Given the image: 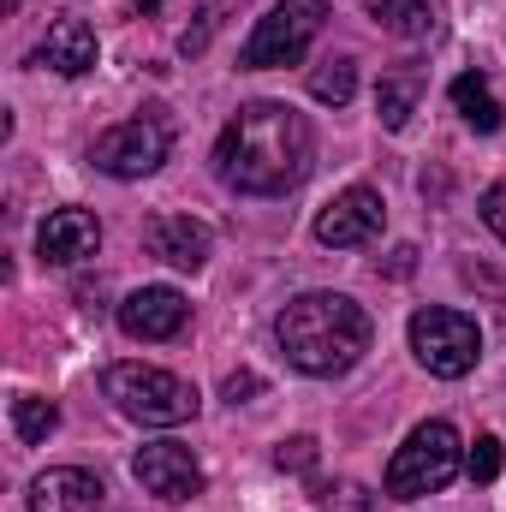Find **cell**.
Wrapping results in <instances>:
<instances>
[{
	"label": "cell",
	"instance_id": "cell-1",
	"mask_svg": "<svg viewBox=\"0 0 506 512\" xmlns=\"http://www.w3.org/2000/svg\"><path fill=\"white\" fill-rule=\"evenodd\" d=\"M310 161H316V131L286 102H251L215 137V173L245 197H286L292 185H304Z\"/></svg>",
	"mask_w": 506,
	"mask_h": 512
},
{
	"label": "cell",
	"instance_id": "cell-2",
	"mask_svg": "<svg viewBox=\"0 0 506 512\" xmlns=\"http://www.w3.org/2000/svg\"><path fill=\"white\" fill-rule=\"evenodd\" d=\"M274 340H280V358L292 370H304V376H346L370 352L376 322L346 292H298L274 316Z\"/></svg>",
	"mask_w": 506,
	"mask_h": 512
},
{
	"label": "cell",
	"instance_id": "cell-3",
	"mask_svg": "<svg viewBox=\"0 0 506 512\" xmlns=\"http://www.w3.org/2000/svg\"><path fill=\"white\" fill-rule=\"evenodd\" d=\"M465 471V441L447 417H429L405 435V447L387 459V495L393 501H423V495H441L453 477Z\"/></svg>",
	"mask_w": 506,
	"mask_h": 512
},
{
	"label": "cell",
	"instance_id": "cell-4",
	"mask_svg": "<svg viewBox=\"0 0 506 512\" xmlns=\"http://www.w3.org/2000/svg\"><path fill=\"white\" fill-rule=\"evenodd\" d=\"M108 399L126 411L131 423H143V429H173V423H191L197 417V387L185 382V376H173V370H155V364H114L108 376Z\"/></svg>",
	"mask_w": 506,
	"mask_h": 512
},
{
	"label": "cell",
	"instance_id": "cell-5",
	"mask_svg": "<svg viewBox=\"0 0 506 512\" xmlns=\"http://www.w3.org/2000/svg\"><path fill=\"white\" fill-rule=\"evenodd\" d=\"M322 24H328V0H274V6L256 18L251 42L239 48V66H245V72L298 66L304 48L322 36Z\"/></svg>",
	"mask_w": 506,
	"mask_h": 512
},
{
	"label": "cell",
	"instance_id": "cell-6",
	"mask_svg": "<svg viewBox=\"0 0 506 512\" xmlns=\"http://www.w3.org/2000/svg\"><path fill=\"white\" fill-rule=\"evenodd\" d=\"M411 352H417V364H423L429 376L459 382V376H471L477 358H483V328H477L465 310L429 304V310L411 316Z\"/></svg>",
	"mask_w": 506,
	"mask_h": 512
},
{
	"label": "cell",
	"instance_id": "cell-7",
	"mask_svg": "<svg viewBox=\"0 0 506 512\" xmlns=\"http://www.w3.org/2000/svg\"><path fill=\"white\" fill-rule=\"evenodd\" d=\"M173 149V126L149 108V114H131L120 126H108L90 143V167L108 173V179H149Z\"/></svg>",
	"mask_w": 506,
	"mask_h": 512
},
{
	"label": "cell",
	"instance_id": "cell-8",
	"mask_svg": "<svg viewBox=\"0 0 506 512\" xmlns=\"http://www.w3.org/2000/svg\"><path fill=\"white\" fill-rule=\"evenodd\" d=\"M131 477L149 495H161V501H197L203 495V465H197V453L185 441H149V447H137Z\"/></svg>",
	"mask_w": 506,
	"mask_h": 512
},
{
	"label": "cell",
	"instance_id": "cell-9",
	"mask_svg": "<svg viewBox=\"0 0 506 512\" xmlns=\"http://www.w3.org/2000/svg\"><path fill=\"white\" fill-rule=\"evenodd\" d=\"M381 221H387L381 191L352 185V191H340V197L316 215V239H322L328 251H358V245H370V239L381 233Z\"/></svg>",
	"mask_w": 506,
	"mask_h": 512
},
{
	"label": "cell",
	"instance_id": "cell-10",
	"mask_svg": "<svg viewBox=\"0 0 506 512\" xmlns=\"http://www.w3.org/2000/svg\"><path fill=\"white\" fill-rule=\"evenodd\" d=\"M185 322H191V304L173 286H143V292H131L120 304V328L131 340H173Z\"/></svg>",
	"mask_w": 506,
	"mask_h": 512
},
{
	"label": "cell",
	"instance_id": "cell-11",
	"mask_svg": "<svg viewBox=\"0 0 506 512\" xmlns=\"http://www.w3.org/2000/svg\"><path fill=\"white\" fill-rule=\"evenodd\" d=\"M108 501V489H102V477L96 471H84V465H54V471H42L36 483H30V512H102Z\"/></svg>",
	"mask_w": 506,
	"mask_h": 512
},
{
	"label": "cell",
	"instance_id": "cell-12",
	"mask_svg": "<svg viewBox=\"0 0 506 512\" xmlns=\"http://www.w3.org/2000/svg\"><path fill=\"white\" fill-rule=\"evenodd\" d=\"M96 251H102V221L90 209H54L36 227V256L42 262L72 268V262H84V256H96Z\"/></svg>",
	"mask_w": 506,
	"mask_h": 512
},
{
	"label": "cell",
	"instance_id": "cell-13",
	"mask_svg": "<svg viewBox=\"0 0 506 512\" xmlns=\"http://www.w3.org/2000/svg\"><path fill=\"white\" fill-rule=\"evenodd\" d=\"M96 30L84 24V18H54L48 24V36L36 42V54H30V66H42V72H60V78H84V72H96Z\"/></svg>",
	"mask_w": 506,
	"mask_h": 512
},
{
	"label": "cell",
	"instance_id": "cell-14",
	"mask_svg": "<svg viewBox=\"0 0 506 512\" xmlns=\"http://www.w3.org/2000/svg\"><path fill=\"white\" fill-rule=\"evenodd\" d=\"M143 245L149 256H161L167 268H185V274H197L203 262H209V227L203 221H191V215H155L149 227H143Z\"/></svg>",
	"mask_w": 506,
	"mask_h": 512
},
{
	"label": "cell",
	"instance_id": "cell-15",
	"mask_svg": "<svg viewBox=\"0 0 506 512\" xmlns=\"http://www.w3.org/2000/svg\"><path fill=\"white\" fill-rule=\"evenodd\" d=\"M447 96H453V108L465 114V126H471V131H501V114H506V108L495 102V84H489L483 72H459Z\"/></svg>",
	"mask_w": 506,
	"mask_h": 512
},
{
	"label": "cell",
	"instance_id": "cell-16",
	"mask_svg": "<svg viewBox=\"0 0 506 512\" xmlns=\"http://www.w3.org/2000/svg\"><path fill=\"white\" fill-rule=\"evenodd\" d=\"M417 102H423V72L417 66H405V72H387L376 84V114L387 131H405V120L417 114Z\"/></svg>",
	"mask_w": 506,
	"mask_h": 512
},
{
	"label": "cell",
	"instance_id": "cell-17",
	"mask_svg": "<svg viewBox=\"0 0 506 512\" xmlns=\"http://www.w3.org/2000/svg\"><path fill=\"white\" fill-rule=\"evenodd\" d=\"M364 6H370V18H376L381 30H393V36H405V42L435 36V12H429V0H364Z\"/></svg>",
	"mask_w": 506,
	"mask_h": 512
},
{
	"label": "cell",
	"instance_id": "cell-18",
	"mask_svg": "<svg viewBox=\"0 0 506 512\" xmlns=\"http://www.w3.org/2000/svg\"><path fill=\"white\" fill-rule=\"evenodd\" d=\"M352 90H358V60H352V54H328V60L310 72V96H316L322 108H346Z\"/></svg>",
	"mask_w": 506,
	"mask_h": 512
},
{
	"label": "cell",
	"instance_id": "cell-19",
	"mask_svg": "<svg viewBox=\"0 0 506 512\" xmlns=\"http://www.w3.org/2000/svg\"><path fill=\"white\" fill-rule=\"evenodd\" d=\"M54 429H60V405H54V399H36V393H18V399H12V435H18L24 447L48 441Z\"/></svg>",
	"mask_w": 506,
	"mask_h": 512
},
{
	"label": "cell",
	"instance_id": "cell-20",
	"mask_svg": "<svg viewBox=\"0 0 506 512\" xmlns=\"http://www.w3.org/2000/svg\"><path fill=\"white\" fill-rule=\"evenodd\" d=\"M465 471H471V483H495L501 477V441L495 435H477V447L465 453Z\"/></svg>",
	"mask_w": 506,
	"mask_h": 512
},
{
	"label": "cell",
	"instance_id": "cell-21",
	"mask_svg": "<svg viewBox=\"0 0 506 512\" xmlns=\"http://www.w3.org/2000/svg\"><path fill=\"white\" fill-rule=\"evenodd\" d=\"M274 465H280V471H316V441H310V435H292V441H280Z\"/></svg>",
	"mask_w": 506,
	"mask_h": 512
},
{
	"label": "cell",
	"instance_id": "cell-22",
	"mask_svg": "<svg viewBox=\"0 0 506 512\" xmlns=\"http://www.w3.org/2000/svg\"><path fill=\"white\" fill-rule=\"evenodd\" d=\"M358 495H364V489H352V483H322V489H316V507L322 512H370Z\"/></svg>",
	"mask_w": 506,
	"mask_h": 512
},
{
	"label": "cell",
	"instance_id": "cell-23",
	"mask_svg": "<svg viewBox=\"0 0 506 512\" xmlns=\"http://www.w3.org/2000/svg\"><path fill=\"white\" fill-rule=\"evenodd\" d=\"M477 209H483V221H489V233H495V239L506 245V179H495V185L483 191V203H477Z\"/></svg>",
	"mask_w": 506,
	"mask_h": 512
},
{
	"label": "cell",
	"instance_id": "cell-24",
	"mask_svg": "<svg viewBox=\"0 0 506 512\" xmlns=\"http://www.w3.org/2000/svg\"><path fill=\"white\" fill-rule=\"evenodd\" d=\"M256 393H262V376H256V370H233V376L221 382V399H227V405H245Z\"/></svg>",
	"mask_w": 506,
	"mask_h": 512
},
{
	"label": "cell",
	"instance_id": "cell-25",
	"mask_svg": "<svg viewBox=\"0 0 506 512\" xmlns=\"http://www.w3.org/2000/svg\"><path fill=\"white\" fill-rule=\"evenodd\" d=\"M387 268H393V274H411V268H417V251H411V245H399V251H393V262H387Z\"/></svg>",
	"mask_w": 506,
	"mask_h": 512
},
{
	"label": "cell",
	"instance_id": "cell-26",
	"mask_svg": "<svg viewBox=\"0 0 506 512\" xmlns=\"http://www.w3.org/2000/svg\"><path fill=\"white\" fill-rule=\"evenodd\" d=\"M161 6H167V0H137V12H143V18H149V12H161Z\"/></svg>",
	"mask_w": 506,
	"mask_h": 512
},
{
	"label": "cell",
	"instance_id": "cell-27",
	"mask_svg": "<svg viewBox=\"0 0 506 512\" xmlns=\"http://www.w3.org/2000/svg\"><path fill=\"white\" fill-rule=\"evenodd\" d=\"M18 6H24V0H6V12H18Z\"/></svg>",
	"mask_w": 506,
	"mask_h": 512
}]
</instances>
